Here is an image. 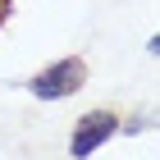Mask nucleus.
I'll list each match as a JSON object with an SVG mask.
<instances>
[{
  "instance_id": "obj_1",
  "label": "nucleus",
  "mask_w": 160,
  "mask_h": 160,
  "mask_svg": "<svg viewBox=\"0 0 160 160\" xmlns=\"http://www.w3.org/2000/svg\"><path fill=\"white\" fill-rule=\"evenodd\" d=\"M82 82H87V64H82V60H60V64H50L46 73L32 78V96H41V101H64V96H73Z\"/></svg>"
},
{
  "instance_id": "obj_2",
  "label": "nucleus",
  "mask_w": 160,
  "mask_h": 160,
  "mask_svg": "<svg viewBox=\"0 0 160 160\" xmlns=\"http://www.w3.org/2000/svg\"><path fill=\"white\" fill-rule=\"evenodd\" d=\"M114 128H119V119H114L110 110H92V114H82V119H78V128H73V142H69L73 160H87L101 142H105V137H114Z\"/></svg>"
}]
</instances>
